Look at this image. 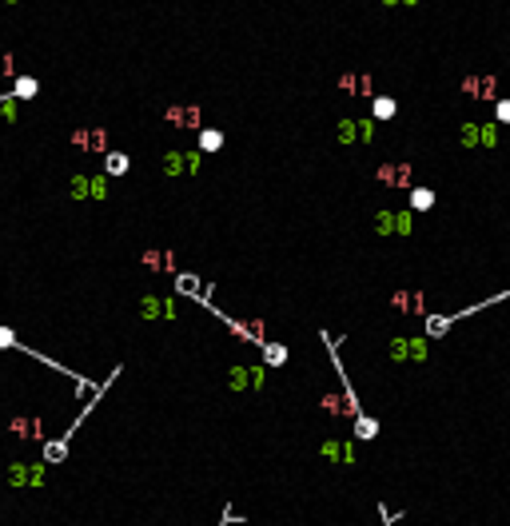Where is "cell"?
<instances>
[{
  "instance_id": "6da1fadb",
  "label": "cell",
  "mask_w": 510,
  "mask_h": 526,
  "mask_svg": "<svg viewBox=\"0 0 510 526\" xmlns=\"http://www.w3.org/2000/svg\"><path fill=\"white\" fill-rule=\"evenodd\" d=\"M459 140L471 152H494L498 148V124L494 120H466L459 128Z\"/></svg>"
},
{
  "instance_id": "7a4b0ae2",
  "label": "cell",
  "mask_w": 510,
  "mask_h": 526,
  "mask_svg": "<svg viewBox=\"0 0 510 526\" xmlns=\"http://www.w3.org/2000/svg\"><path fill=\"white\" fill-rule=\"evenodd\" d=\"M335 140L343 143V148L375 143L379 140V120H371V116H363V120H339V124H335Z\"/></svg>"
},
{
  "instance_id": "3957f363",
  "label": "cell",
  "mask_w": 510,
  "mask_h": 526,
  "mask_svg": "<svg viewBox=\"0 0 510 526\" xmlns=\"http://www.w3.org/2000/svg\"><path fill=\"white\" fill-rule=\"evenodd\" d=\"M267 375H271L267 363H239L227 371V387L231 391H263L267 387Z\"/></svg>"
},
{
  "instance_id": "277c9868",
  "label": "cell",
  "mask_w": 510,
  "mask_h": 526,
  "mask_svg": "<svg viewBox=\"0 0 510 526\" xmlns=\"http://www.w3.org/2000/svg\"><path fill=\"white\" fill-rule=\"evenodd\" d=\"M371 227H375V236H411L414 231V211L411 207H403V211L382 207V211H375Z\"/></svg>"
},
{
  "instance_id": "5b68a950",
  "label": "cell",
  "mask_w": 510,
  "mask_h": 526,
  "mask_svg": "<svg viewBox=\"0 0 510 526\" xmlns=\"http://www.w3.org/2000/svg\"><path fill=\"white\" fill-rule=\"evenodd\" d=\"M391 359H395V363H427L430 359V339L427 335H403V339H391Z\"/></svg>"
},
{
  "instance_id": "8992f818",
  "label": "cell",
  "mask_w": 510,
  "mask_h": 526,
  "mask_svg": "<svg viewBox=\"0 0 510 526\" xmlns=\"http://www.w3.org/2000/svg\"><path fill=\"white\" fill-rule=\"evenodd\" d=\"M204 168V152H164L159 156V172L168 179H179V175H195Z\"/></svg>"
},
{
  "instance_id": "52a82bcc",
  "label": "cell",
  "mask_w": 510,
  "mask_h": 526,
  "mask_svg": "<svg viewBox=\"0 0 510 526\" xmlns=\"http://www.w3.org/2000/svg\"><path fill=\"white\" fill-rule=\"evenodd\" d=\"M72 200H108L112 195V175H72Z\"/></svg>"
},
{
  "instance_id": "ba28073f",
  "label": "cell",
  "mask_w": 510,
  "mask_h": 526,
  "mask_svg": "<svg viewBox=\"0 0 510 526\" xmlns=\"http://www.w3.org/2000/svg\"><path fill=\"white\" fill-rule=\"evenodd\" d=\"M48 466L44 459H36V462H12L8 466V482L12 486H48Z\"/></svg>"
},
{
  "instance_id": "9c48e42d",
  "label": "cell",
  "mask_w": 510,
  "mask_h": 526,
  "mask_svg": "<svg viewBox=\"0 0 510 526\" xmlns=\"http://www.w3.org/2000/svg\"><path fill=\"white\" fill-rule=\"evenodd\" d=\"M72 143H76L80 152H92V156H108L112 152V136L104 128H76L72 132Z\"/></svg>"
},
{
  "instance_id": "30bf717a",
  "label": "cell",
  "mask_w": 510,
  "mask_h": 526,
  "mask_svg": "<svg viewBox=\"0 0 510 526\" xmlns=\"http://www.w3.org/2000/svg\"><path fill=\"white\" fill-rule=\"evenodd\" d=\"M335 84H339V92H347V96H367V100H375V80H371L367 68H351V72H343Z\"/></svg>"
},
{
  "instance_id": "8fae6325",
  "label": "cell",
  "mask_w": 510,
  "mask_h": 526,
  "mask_svg": "<svg viewBox=\"0 0 510 526\" xmlns=\"http://www.w3.org/2000/svg\"><path fill=\"white\" fill-rule=\"evenodd\" d=\"M319 455L327 462H335V466H355V462H359L355 443H343V439H323V443H319Z\"/></svg>"
},
{
  "instance_id": "7c38bea8",
  "label": "cell",
  "mask_w": 510,
  "mask_h": 526,
  "mask_svg": "<svg viewBox=\"0 0 510 526\" xmlns=\"http://www.w3.org/2000/svg\"><path fill=\"white\" fill-rule=\"evenodd\" d=\"M462 92L471 96V100H498V80H494V72L462 76Z\"/></svg>"
},
{
  "instance_id": "4fadbf2b",
  "label": "cell",
  "mask_w": 510,
  "mask_h": 526,
  "mask_svg": "<svg viewBox=\"0 0 510 526\" xmlns=\"http://www.w3.org/2000/svg\"><path fill=\"white\" fill-rule=\"evenodd\" d=\"M140 315L143 319H175L179 315L175 295H143L140 299Z\"/></svg>"
},
{
  "instance_id": "5bb4252c",
  "label": "cell",
  "mask_w": 510,
  "mask_h": 526,
  "mask_svg": "<svg viewBox=\"0 0 510 526\" xmlns=\"http://www.w3.org/2000/svg\"><path fill=\"white\" fill-rule=\"evenodd\" d=\"M164 120L175 128H200L204 124V112L195 104H172V108H164Z\"/></svg>"
},
{
  "instance_id": "9a60e30c",
  "label": "cell",
  "mask_w": 510,
  "mask_h": 526,
  "mask_svg": "<svg viewBox=\"0 0 510 526\" xmlns=\"http://www.w3.org/2000/svg\"><path fill=\"white\" fill-rule=\"evenodd\" d=\"M391 307H398L403 315H427V295L423 291H395Z\"/></svg>"
},
{
  "instance_id": "2e32d148",
  "label": "cell",
  "mask_w": 510,
  "mask_h": 526,
  "mask_svg": "<svg viewBox=\"0 0 510 526\" xmlns=\"http://www.w3.org/2000/svg\"><path fill=\"white\" fill-rule=\"evenodd\" d=\"M143 268H148V271H159V275H179V271H175V255L164 252V247L143 252Z\"/></svg>"
},
{
  "instance_id": "e0dca14e",
  "label": "cell",
  "mask_w": 510,
  "mask_h": 526,
  "mask_svg": "<svg viewBox=\"0 0 510 526\" xmlns=\"http://www.w3.org/2000/svg\"><path fill=\"white\" fill-rule=\"evenodd\" d=\"M379 184H395V188H407L411 191V164H382L379 168Z\"/></svg>"
},
{
  "instance_id": "ac0fdd59",
  "label": "cell",
  "mask_w": 510,
  "mask_h": 526,
  "mask_svg": "<svg viewBox=\"0 0 510 526\" xmlns=\"http://www.w3.org/2000/svg\"><path fill=\"white\" fill-rule=\"evenodd\" d=\"M395 116H398V100L395 96H375V100H371V120L387 124V120H395Z\"/></svg>"
},
{
  "instance_id": "d6986e66",
  "label": "cell",
  "mask_w": 510,
  "mask_h": 526,
  "mask_svg": "<svg viewBox=\"0 0 510 526\" xmlns=\"http://www.w3.org/2000/svg\"><path fill=\"white\" fill-rule=\"evenodd\" d=\"M128 172H132V159H128L124 152H116V148H112L108 156H104V175L120 179V175H128Z\"/></svg>"
},
{
  "instance_id": "ffe728a7",
  "label": "cell",
  "mask_w": 510,
  "mask_h": 526,
  "mask_svg": "<svg viewBox=\"0 0 510 526\" xmlns=\"http://www.w3.org/2000/svg\"><path fill=\"white\" fill-rule=\"evenodd\" d=\"M287 359H291V351H287L283 343H275V339H267V343H263V363H267L271 371L287 367Z\"/></svg>"
},
{
  "instance_id": "44dd1931",
  "label": "cell",
  "mask_w": 510,
  "mask_h": 526,
  "mask_svg": "<svg viewBox=\"0 0 510 526\" xmlns=\"http://www.w3.org/2000/svg\"><path fill=\"white\" fill-rule=\"evenodd\" d=\"M223 143H227V136H223L220 128H200V152L204 156H216Z\"/></svg>"
},
{
  "instance_id": "7402d4cb",
  "label": "cell",
  "mask_w": 510,
  "mask_h": 526,
  "mask_svg": "<svg viewBox=\"0 0 510 526\" xmlns=\"http://www.w3.org/2000/svg\"><path fill=\"white\" fill-rule=\"evenodd\" d=\"M379 419H371V414H363V419H355V443H375L379 439Z\"/></svg>"
},
{
  "instance_id": "603a6c76",
  "label": "cell",
  "mask_w": 510,
  "mask_h": 526,
  "mask_svg": "<svg viewBox=\"0 0 510 526\" xmlns=\"http://www.w3.org/2000/svg\"><path fill=\"white\" fill-rule=\"evenodd\" d=\"M434 204H439L434 188H419V184L411 188V211H414V216H419V211H430Z\"/></svg>"
},
{
  "instance_id": "cb8c5ba5",
  "label": "cell",
  "mask_w": 510,
  "mask_h": 526,
  "mask_svg": "<svg viewBox=\"0 0 510 526\" xmlns=\"http://www.w3.org/2000/svg\"><path fill=\"white\" fill-rule=\"evenodd\" d=\"M36 92H40V80H36V76H16L12 80V92H8V96H12V100H32Z\"/></svg>"
},
{
  "instance_id": "d4e9b609",
  "label": "cell",
  "mask_w": 510,
  "mask_h": 526,
  "mask_svg": "<svg viewBox=\"0 0 510 526\" xmlns=\"http://www.w3.org/2000/svg\"><path fill=\"white\" fill-rule=\"evenodd\" d=\"M8 430H12V435H24V439H40V435H44V423H40V419H12Z\"/></svg>"
},
{
  "instance_id": "484cf974",
  "label": "cell",
  "mask_w": 510,
  "mask_h": 526,
  "mask_svg": "<svg viewBox=\"0 0 510 526\" xmlns=\"http://www.w3.org/2000/svg\"><path fill=\"white\" fill-rule=\"evenodd\" d=\"M175 291H179V295H191V299L204 295V291H200V279H195L191 271H179V275H175Z\"/></svg>"
},
{
  "instance_id": "4316f807",
  "label": "cell",
  "mask_w": 510,
  "mask_h": 526,
  "mask_svg": "<svg viewBox=\"0 0 510 526\" xmlns=\"http://www.w3.org/2000/svg\"><path fill=\"white\" fill-rule=\"evenodd\" d=\"M494 124H510V96L494 100Z\"/></svg>"
},
{
  "instance_id": "83f0119b",
  "label": "cell",
  "mask_w": 510,
  "mask_h": 526,
  "mask_svg": "<svg viewBox=\"0 0 510 526\" xmlns=\"http://www.w3.org/2000/svg\"><path fill=\"white\" fill-rule=\"evenodd\" d=\"M20 347V339H16V331L8 327V323H0V351H16Z\"/></svg>"
},
{
  "instance_id": "f1b7e54d",
  "label": "cell",
  "mask_w": 510,
  "mask_h": 526,
  "mask_svg": "<svg viewBox=\"0 0 510 526\" xmlns=\"http://www.w3.org/2000/svg\"><path fill=\"white\" fill-rule=\"evenodd\" d=\"M0 76L16 80V56H12V52H0Z\"/></svg>"
},
{
  "instance_id": "f546056e",
  "label": "cell",
  "mask_w": 510,
  "mask_h": 526,
  "mask_svg": "<svg viewBox=\"0 0 510 526\" xmlns=\"http://www.w3.org/2000/svg\"><path fill=\"white\" fill-rule=\"evenodd\" d=\"M231 523H243V514H236V510L227 507V510H223V523L220 526H231Z\"/></svg>"
},
{
  "instance_id": "4dcf8cb0",
  "label": "cell",
  "mask_w": 510,
  "mask_h": 526,
  "mask_svg": "<svg viewBox=\"0 0 510 526\" xmlns=\"http://www.w3.org/2000/svg\"><path fill=\"white\" fill-rule=\"evenodd\" d=\"M379 518H382V526H395V514H391L387 507H379Z\"/></svg>"
},
{
  "instance_id": "1f68e13d",
  "label": "cell",
  "mask_w": 510,
  "mask_h": 526,
  "mask_svg": "<svg viewBox=\"0 0 510 526\" xmlns=\"http://www.w3.org/2000/svg\"><path fill=\"white\" fill-rule=\"evenodd\" d=\"M398 4H403V8H414V4H419V0H398Z\"/></svg>"
},
{
  "instance_id": "d6a6232c",
  "label": "cell",
  "mask_w": 510,
  "mask_h": 526,
  "mask_svg": "<svg viewBox=\"0 0 510 526\" xmlns=\"http://www.w3.org/2000/svg\"><path fill=\"white\" fill-rule=\"evenodd\" d=\"M382 4H387V8H398V0H382Z\"/></svg>"
},
{
  "instance_id": "836d02e7",
  "label": "cell",
  "mask_w": 510,
  "mask_h": 526,
  "mask_svg": "<svg viewBox=\"0 0 510 526\" xmlns=\"http://www.w3.org/2000/svg\"><path fill=\"white\" fill-rule=\"evenodd\" d=\"M0 4H20V0H0Z\"/></svg>"
}]
</instances>
